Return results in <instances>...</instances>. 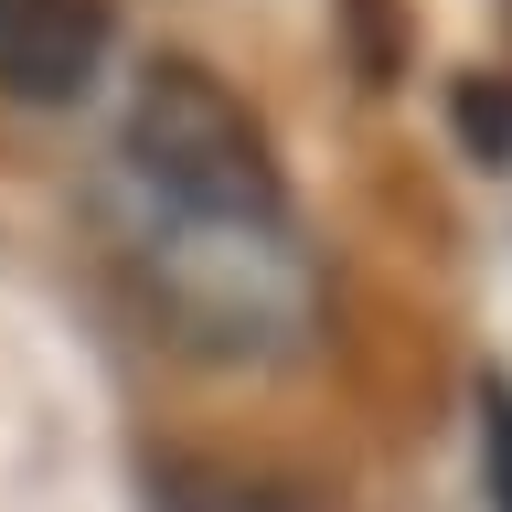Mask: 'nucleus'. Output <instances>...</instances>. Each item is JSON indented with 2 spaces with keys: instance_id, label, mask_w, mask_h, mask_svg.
<instances>
[{
  "instance_id": "f257e3e1",
  "label": "nucleus",
  "mask_w": 512,
  "mask_h": 512,
  "mask_svg": "<svg viewBox=\"0 0 512 512\" xmlns=\"http://www.w3.org/2000/svg\"><path fill=\"white\" fill-rule=\"evenodd\" d=\"M128 171L150 203H171L182 224H288V182H278V150L235 86L192 54H160L128 96V128H118Z\"/></svg>"
},
{
  "instance_id": "f03ea898",
  "label": "nucleus",
  "mask_w": 512,
  "mask_h": 512,
  "mask_svg": "<svg viewBox=\"0 0 512 512\" xmlns=\"http://www.w3.org/2000/svg\"><path fill=\"white\" fill-rule=\"evenodd\" d=\"M107 64V0H0V96L75 107Z\"/></svg>"
},
{
  "instance_id": "7ed1b4c3",
  "label": "nucleus",
  "mask_w": 512,
  "mask_h": 512,
  "mask_svg": "<svg viewBox=\"0 0 512 512\" xmlns=\"http://www.w3.org/2000/svg\"><path fill=\"white\" fill-rule=\"evenodd\" d=\"M160 512H288L278 491H256V480H235V470H214V459H160Z\"/></svg>"
},
{
  "instance_id": "20e7f679",
  "label": "nucleus",
  "mask_w": 512,
  "mask_h": 512,
  "mask_svg": "<svg viewBox=\"0 0 512 512\" xmlns=\"http://www.w3.org/2000/svg\"><path fill=\"white\" fill-rule=\"evenodd\" d=\"M480 448H491V512H512V384H480Z\"/></svg>"
},
{
  "instance_id": "39448f33",
  "label": "nucleus",
  "mask_w": 512,
  "mask_h": 512,
  "mask_svg": "<svg viewBox=\"0 0 512 512\" xmlns=\"http://www.w3.org/2000/svg\"><path fill=\"white\" fill-rule=\"evenodd\" d=\"M459 128H470L480 150L502 160V150H512V86H491V75H470V86H459Z\"/></svg>"
}]
</instances>
